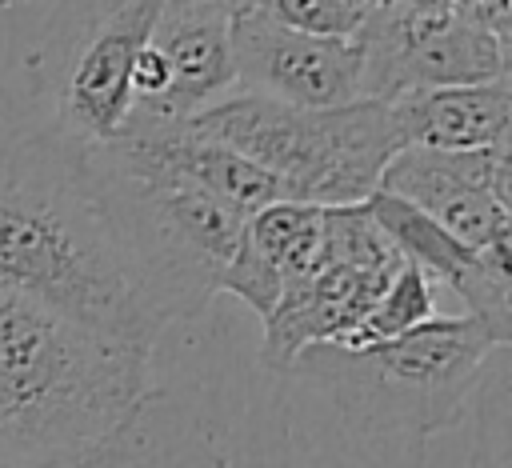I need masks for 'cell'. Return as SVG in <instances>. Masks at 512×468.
Here are the masks:
<instances>
[{"label":"cell","instance_id":"cell-18","mask_svg":"<svg viewBox=\"0 0 512 468\" xmlns=\"http://www.w3.org/2000/svg\"><path fill=\"white\" fill-rule=\"evenodd\" d=\"M220 4H244V0H220Z\"/></svg>","mask_w":512,"mask_h":468},{"label":"cell","instance_id":"cell-4","mask_svg":"<svg viewBox=\"0 0 512 468\" xmlns=\"http://www.w3.org/2000/svg\"><path fill=\"white\" fill-rule=\"evenodd\" d=\"M88 156L152 324L164 332L172 320L200 316L220 292L248 212L192 180L120 156L112 144H92Z\"/></svg>","mask_w":512,"mask_h":468},{"label":"cell","instance_id":"cell-2","mask_svg":"<svg viewBox=\"0 0 512 468\" xmlns=\"http://www.w3.org/2000/svg\"><path fill=\"white\" fill-rule=\"evenodd\" d=\"M152 348L104 336L0 280V468L104 444L152 392Z\"/></svg>","mask_w":512,"mask_h":468},{"label":"cell","instance_id":"cell-10","mask_svg":"<svg viewBox=\"0 0 512 468\" xmlns=\"http://www.w3.org/2000/svg\"><path fill=\"white\" fill-rule=\"evenodd\" d=\"M400 264H364L316 248L312 268L284 284L272 316L264 320L260 360L276 372H288L292 360L312 344L344 348Z\"/></svg>","mask_w":512,"mask_h":468},{"label":"cell","instance_id":"cell-9","mask_svg":"<svg viewBox=\"0 0 512 468\" xmlns=\"http://www.w3.org/2000/svg\"><path fill=\"white\" fill-rule=\"evenodd\" d=\"M364 204L372 220L384 228V236L396 244L400 260L416 264L432 284L452 288L464 304V316H472L496 340V348L512 340V264H508L512 240L468 248L436 220H428L420 208L380 188Z\"/></svg>","mask_w":512,"mask_h":468},{"label":"cell","instance_id":"cell-5","mask_svg":"<svg viewBox=\"0 0 512 468\" xmlns=\"http://www.w3.org/2000/svg\"><path fill=\"white\" fill-rule=\"evenodd\" d=\"M192 132L248 156L300 204H360L380 188L388 160L404 148L388 100L344 108H292L252 92H228L188 120Z\"/></svg>","mask_w":512,"mask_h":468},{"label":"cell","instance_id":"cell-11","mask_svg":"<svg viewBox=\"0 0 512 468\" xmlns=\"http://www.w3.org/2000/svg\"><path fill=\"white\" fill-rule=\"evenodd\" d=\"M232 12L236 4L220 0H164L148 36L172 72L164 120H192L236 88Z\"/></svg>","mask_w":512,"mask_h":468},{"label":"cell","instance_id":"cell-8","mask_svg":"<svg viewBox=\"0 0 512 468\" xmlns=\"http://www.w3.org/2000/svg\"><path fill=\"white\" fill-rule=\"evenodd\" d=\"M508 184V144L464 152L400 148L380 176V192L408 200L468 248L512 240Z\"/></svg>","mask_w":512,"mask_h":468},{"label":"cell","instance_id":"cell-16","mask_svg":"<svg viewBox=\"0 0 512 468\" xmlns=\"http://www.w3.org/2000/svg\"><path fill=\"white\" fill-rule=\"evenodd\" d=\"M384 4H400V8H448V0H384Z\"/></svg>","mask_w":512,"mask_h":468},{"label":"cell","instance_id":"cell-3","mask_svg":"<svg viewBox=\"0 0 512 468\" xmlns=\"http://www.w3.org/2000/svg\"><path fill=\"white\" fill-rule=\"evenodd\" d=\"M496 340L472 316H432L404 336L336 348H304L288 372L320 384L352 436L384 444H424L452 428L480 384Z\"/></svg>","mask_w":512,"mask_h":468},{"label":"cell","instance_id":"cell-12","mask_svg":"<svg viewBox=\"0 0 512 468\" xmlns=\"http://www.w3.org/2000/svg\"><path fill=\"white\" fill-rule=\"evenodd\" d=\"M320 248V208L300 200L264 204L244 220L232 260L220 272V292L236 296L260 320L272 316L288 280L312 268Z\"/></svg>","mask_w":512,"mask_h":468},{"label":"cell","instance_id":"cell-13","mask_svg":"<svg viewBox=\"0 0 512 468\" xmlns=\"http://www.w3.org/2000/svg\"><path fill=\"white\" fill-rule=\"evenodd\" d=\"M392 124L404 148H496L512 132V84H456V88H416L388 100Z\"/></svg>","mask_w":512,"mask_h":468},{"label":"cell","instance_id":"cell-15","mask_svg":"<svg viewBox=\"0 0 512 468\" xmlns=\"http://www.w3.org/2000/svg\"><path fill=\"white\" fill-rule=\"evenodd\" d=\"M264 16H272L276 24L284 28H296V32H308V36H336V40H348L364 12L352 8L348 0H252Z\"/></svg>","mask_w":512,"mask_h":468},{"label":"cell","instance_id":"cell-7","mask_svg":"<svg viewBox=\"0 0 512 468\" xmlns=\"http://www.w3.org/2000/svg\"><path fill=\"white\" fill-rule=\"evenodd\" d=\"M236 92L292 108H344L364 100V56L356 40L308 36L276 24L252 0L232 12Z\"/></svg>","mask_w":512,"mask_h":468},{"label":"cell","instance_id":"cell-6","mask_svg":"<svg viewBox=\"0 0 512 468\" xmlns=\"http://www.w3.org/2000/svg\"><path fill=\"white\" fill-rule=\"evenodd\" d=\"M164 0H52L28 52L32 100L80 144H108L128 116V72Z\"/></svg>","mask_w":512,"mask_h":468},{"label":"cell","instance_id":"cell-1","mask_svg":"<svg viewBox=\"0 0 512 468\" xmlns=\"http://www.w3.org/2000/svg\"><path fill=\"white\" fill-rule=\"evenodd\" d=\"M88 148L32 96L0 88V280L104 336L152 348L160 328L124 264Z\"/></svg>","mask_w":512,"mask_h":468},{"label":"cell","instance_id":"cell-14","mask_svg":"<svg viewBox=\"0 0 512 468\" xmlns=\"http://www.w3.org/2000/svg\"><path fill=\"white\" fill-rule=\"evenodd\" d=\"M432 316H436V284L416 264L404 260L344 348H364V344H380V340L404 336L408 328H416V324H424Z\"/></svg>","mask_w":512,"mask_h":468},{"label":"cell","instance_id":"cell-17","mask_svg":"<svg viewBox=\"0 0 512 468\" xmlns=\"http://www.w3.org/2000/svg\"><path fill=\"white\" fill-rule=\"evenodd\" d=\"M348 4H352V8H360V12H372L380 0H348Z\"/></svg>","mask_w":512,"mask_h":468}]
</instances>
